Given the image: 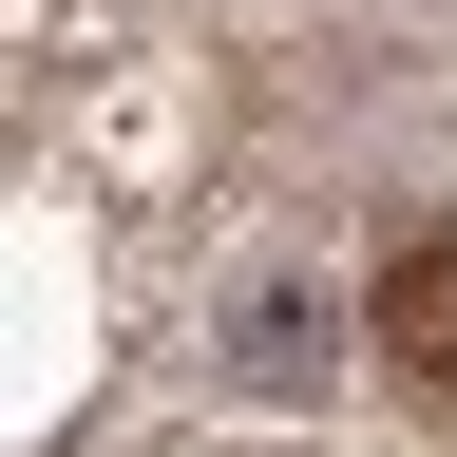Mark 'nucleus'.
<instances>
[{"instance_id": "obj_1", "label": "nucleus", "mask_w": 457, "mask_h": 457, "mask_svg": "<svg viewBox=\"0 0 457 457\" xmlns=\"http://www.w3.org/2000/svg\"><path fill=\"white\" fill-rule=\"evenodd\" d=\"M381 362L457 400V228H438V248H400V267H381Z\"/></svg>"}]
</instances>
